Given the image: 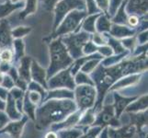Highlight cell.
<instances>
[{
    "instance_id": "obj_1",
    "label": "cell",
    "mask_w": 148,
    "mask_h": 138,
    "mask_svg": "<svg viewBox=\"0 0 148 138\" xmlns=\"http://www.w3.org/2000/svg\"><path fill=\"white\" fill-rule=\"evenodd\" d=\"M51 52H52V60H53L52 69L54 70L57 67L58 68L64 67V66H66L71 62V59L66 54L64 47L61 43L60 41L54 42L52 44Z\"/></svg>"
},
{
    "instance_id": "obj_2",
    "label": "cell",
    "mask_w": 148,
    "mask_h": 138,
    "mask_svg": "<svg viewBox=\"0 0 148 138\" xmlns=\"http://www.w3.org/2000/svg\"><path fill=\"white\" fill-rule=\"evenodd\" d=\"M83 8L84 2L82 0H62L55 7V27L62 19L72 8Z\"/></svg>"
},
{
    "instance_id": "obj_3",
    "label": "cell",
    "mask_w": 148,
    "mask_h": 138,
    "mask_svg": "<svg viewBox=\"0 0 148 138\" xmlns=\"http://www.w3.org/2000/svg\"><path fill=\"white\" fill-rule=\"evenodd\" d=\"M84 16H85L84 12L75 11V12L70 13L68 16L65 18L63 24L61 25L60 30L57 32V34L68 32H70V30H73L76 26H77V24L79 23L80 19H82Z\"/></svg>"
},
{
    "instance_id": "obj_4",
    "label": "cell",
    "mask_w": 148,
    "mask_h": 138,
    "mask_svg": "<svg viewBox=\"0 0 148 138\" xmlns=\"http://www.w3.org/2000/svg\"><path fill=\"white\" fill-rule=\"evenodd\" d=\"M10 42L9 30L6 22H2L0 25V44L6 45Z\"/></svg>"
},
{
    "instance_id": "obj_5",
    "label": "cell",
    "mask_w": 148,
    "mask_h": 138,
    "mask_svg": "<svg viewBox=\"0 0 148 138\" xmlns=\"http://www.w3.org/2000/svg\"><path fill=\"white\" fill-rule=\"evenodd\" d=\"M131 6L130 9L145 13L147 10V0H132Z\"/></svg>"
},
{
    "instance_id": "obj_6",
    "label": "cell",
    "mask_w": 148,
    "mask_h": 138,
    "mask_svg": "<svg viewBox=\"0 0 148 138\" xmlns=\"http://www.w3.org/2000/svg\"><path fill=\"white\" fill-rule=\"evenodd\" d=\"M37 9V0H28L27 1V7L25 8V10L20 13V18L26 17L27 15L34 13Z\"/></svg>"
},
{
    "instance_id": "obj_7",
    "label": "cell",
    "mask_w": 148,
    "mask_h": 138,
    "mask_svg": "<svg viewBox=\"0 0 148 138\" xmlns=\"http://www.w3.org/2000/svg\"><path fill=\"white\" fill-rule=\"evenodd\" d=\"M115 36H126V35L131 34L132 32H129V30L125 27H119V26H114L113 30H112Z\"/></svg>"
},
{
    "instance_id": "obj_8",
    "label": "cell",
    "mask_w": 148,
    "mask_h": 138,
    "mask_svg": "<svg viewBox=\"0 0 148 138\" xmlns=\"http://www.w3.org/2000/svg\"><path fill=\"white\" fill-rule=\"evenodd\" d=\"M98 16H93V17H90L88 19L86 20V22L84 24V28L88 30V32H94L95 30V27H94V23H95V19Z\"/></svg>"
},
{
    "instance_id": "obj_9",
    "label": "cell",
    "mask_w": 148,
    "mask_h": 138,
    "mask_svg": "<svg viewBox=\"0 0 148 138\" xmlns=\"http://www.w3.org/2000/svg\"><path fill=\"white\" fill-rule=\"evenodd\" d=\"M19 7V5L18 6H16V7H14L12 6V5H5V6H1L0 7V17H4V16H6V15H8L11 10L15 9V8H17Z\"/></svg>"
},
{
    "instance_id": "obj_10",
    "label": "cell",
    "mask_w": 148,
    "mask_h": 138,
    "mask_svg": "<svg viewBox=\"0 0 148 138\" xmlns=\"http://www.w3.org/2000/svg\"><path fill=\"white\" fill-rule=\"evenodd\" d=\"M98 27L100 30H110V22L108 21V19H105L104 17H102L98 23Z\"/></svg>"
},
{
    "instance_id": "obj_11",
    "label": "cell",
    "mask_w": 148,
    "mask_h": 138,
    "mask_svg": "<svg viewBox=\"0 0 148 138\" xmlns=\"http://www.w3.org/2000/svg\"><path fill=\"white\" fill-rule=\"evenodd\" d=\"M29 30H30V29H26V28H24V27H19L16 30H14L13 34H14V36H16V37L23 36V35H25L27 32H29Z\"/></svg>"
},
{
    "instance_id": "obj_12",
    "label": "cell",
    "mask_w": 148,
    "mask_h": 138,
    "mask_svg": "<svg viewBox=\"0 0 148 138\" xmlns=\"http://www.w3.org/2000/svg\"><path fill=\"white\" fill-rule=\"evenodd\" d=\"M125 4V2H124ZM124 4L122 5V7L120 9V13L117 15L116 18L113 19L114 21H118V22H125V20H126V16H125V14L122 12V10H123V6H124Z\"/></svg>"
},
{
    "instance_id": "obj_13",
    "label": "cell",
    "mask_w": 148,
    "mask_h": 138,
    "mask_svg": "<svg viewBox=\"0 0 148 138\" xmlns=\"http://www.w3.org/2000/svg\"><path fill=\"white\" fill-rule=\"evenodd\" d=\"M42 1L44 4L45 8L48 9V10H52L53 8V6L55 5V3L58 2L59 0H42Z\"/></svg>"
},
{
    "instance_id": "obj_14",
    "label": "cell",
    "mask_w": 148,
    "mask_h": 138,
    "mask_svg": "<svg viewBox=\"0 0 148 138\" xmlns=\"http://www.w3.org/2000/svg\"><path fill=\"white\" fill-rule=\"evenodd\" d=\"M11 57H12V54L9 50L4 51L1 54V59L3 61H6V62H8V61L11 60Z\"/></svg>"
},
{
    "instance_id": "obj_15",
    "label": "cell",
    "mask_w": 148,
    "mask_h": 138,
    "mask_svg": "<svg viewBox=\"0 0 148 138\" xmlns=\"http://www.w3.org/2000/svg\"><path fill=\"white\" fill-rule=\"evenodd\" d=\"M88 1V13H92V12H97L98 9H97L95 6V2H93V0H86Z\"/></svg>"
},
{
    "instance_id": "obj_16",
    "label": "cell",
    "mask_w": 148,
    "mask_h": 138,
    "mask_svg": "<svg viewBox=\"0 0 148 138\" xmlns=\"http://www.w3.org/2000/svg\"><path fill=\"white\" fill-rule=\"evenodd\" d=\"M98 2L101 8L106 9L107 7H108V0H98Z\"/></svg>"
},
{
    "instance_id": "obj_17",
    "label": "cell",
    "mask_w": 148,
    "mask_h": 138,
    "mask_svg": "<svg viewBox=\"0 0 148 138\" xmlns=\"http://www.w3.org/2000/svg\"><path fill=\"white\" fill-rule=\"evenodd\" d=\"M129 23H130V25H132V26H135V25H137V23H138V19H137L135 16H132L129 19Z\"/></svg>"
},
{
    "instance_id": "obj_18",
    "label": "cell",
    "mask_w": 148,
    "mask_h": 138,
    "mask_svg": "<svg viewBox=\"0 0 148 138\" xmlns=\"http://www.w3.org/2000/svg\"><path fill=\"white\" fill-rule=\"evenodd\" d=\"M46 138H56V135H55L54 134H53V133H51V134H49V135H47Z\"/></svg>"
},
{
    "instance_id": "obj_19",
    "label": "cell",
    "mask_w": 148,
    "mask_h": 138,
    "mask_svg": "<svg viewBox=\"0 0 148 138\" xmlns=\"http://www.w3.org/2000/svg\"><path fill=\"white\" fill-rule=\"evenodd\" d=\"M13 1H17V0H13Z\"/></svg>"
}]
</instances>
